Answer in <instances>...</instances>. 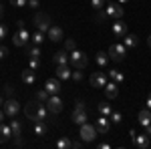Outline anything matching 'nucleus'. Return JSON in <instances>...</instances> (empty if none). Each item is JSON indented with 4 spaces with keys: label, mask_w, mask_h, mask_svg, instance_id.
Instances as JSON below:
<instances>
[{
    "label": "nucleus",
    "mask_w": 151,
    "mask_h": 149,
    "mask_svg": "<svg viewBox=\"0 0 151 149\" xmlns=\"http://www.w3.org/2000/svg\"><path fill=\"white\" fill-rule=\"evenodd\" d=\"M28 40H30V32L26 30L24 20H18V30H16L14 36H12V42H14L16 46H26V45H28Z\"/></svg>",
    "instance_id": "1"
},
{
    "label": "nucleus",
    "mask_w": 151,
    "mask_h": 149,
    "mask_svg": "<svg viewBox=\"0 0 151 149\" xmlns=\"http://www.w3.org/2000/svg\"><path fill=\"white\" fill-rule=\"evenodd\" d=\"M69 60H70V65H73V69H85L87 67V63H89V58H87V55L83 53V50H73L69 55Z\"/></svg>",
    "instance_id": "2"
},
{
    "label": "nucleus",
    "mask_w": 151,
    "mask_h": 149,
    "mask_svg": "<svg viewBox=\"0 0 151 149\" xmlns=\"http://www.w3.org/2000/svg\"><path fill=\"white\" fill-rule=\"evenodd\" d=\"M81 129H79V137H81L83 143H91V141H95V137H97V129H95V125H89V123H83V125H79Z\"/></svg>",
    "instance_id": "3"
},
{
    "label": "nucleus",
    "mask_w": 151,
    "mask_h": 149,
    "mask_svg": "<svg viewBox=\"0 0 151 149\" xmlns=\"http://www.w3.org/2000/svg\"><path fill=\"white\" fill-rule=\"evenodd\" d=\"M107 55H109V58H113L115 63H121V60L125 58V55H127V46H125V45H119V42H115V45L109 46Z\"/></svg>",
    "instance_id": "4"
},
{
    "label": "nucleus",
    "mask_w": 151,
    "mask_h": 149,
    "mask_svg": "<svg viewBox=\"0 0 151 149\" xmlns=\"http://www.w3.org/2000/svg\"><path fill=\"white\" fill-rule=\"evenodd\" d=\"M105 12H107V16L117 18V20L123 18V6H121L119 2H107V4H105Z\"/></svg>",
    "instance_id": "5"
},
{
    "label": "nucleus",
    "mask_w": 151,
    "mask_h": 149,
    "mask_svg": "<svg viewBox=\"0 0 151 149\" xmlns=\"http://www.w3.org/2000/svg\"><path fill=\"white\" fill-rule=\"evenodd\" d=\"M63 101H60V97L58 95H48V99H47V109H48V113H55L58 115L60 111H63Z\"/></svg>",
    "instance_id": "6"
},
{
    "label": "nucleus",
    "mask_w": 151,
    "mask_h": 149,
    "mask_svg": "<svg viewBox=\"0 0 151 149\" xmlns=\"http://www.w3.org/2000/svg\"><path fill=\"white\" fill-rule=\"evenodd\" d=\"M35 24H36V28H38L40 32H47L48 28H50V16L45 14V12H38L35 16Z\"/></svg>",
    "instance_id": "7"
},
{
    "label": "nucleus",
    "mask_w": 151,
    "mask_h": 149,
    "mask_svg": "<svg viewBox=\"0 0 151 149\" xmlns=\"http://www.w3.org/2000/svg\"><path fill=\"white\" fill-rule=\"evenodd\" d=\"M89 83H91V87H95V89H105V85H107V77H105V73L97 71V73L91 75Z\"/></svg>",
    "instance_id": "8"
},
{
    "label": "nucleus",
    "mask_w": 151,
    "mask_h": 149,
    "mask_svg": "<svg viewBox=\"0 0 151 149\" xmlns=\"http://www.w3.org/2000/svg\"><path fill=\"white\" fill-rule=\"evenodd\" d=\"M45 91L48 95H58V93L63 91V85H60V79H48L45 83Z\"/></svg>",
    "instance_id": "9"
},
{
    "label": "nucleus",
    "mask_w": 151,
    "mask_h": 149,
    "mask_svg": "<svg viewBox=\"0 0 151 149\" xmlns=\"http://www.w3.org/2000/svg\"><path fill=\"white\" fill-rule=\"evenodd\" d=\"M20 111V105L16 99H8V101H4V113L8 115V117H16Z\"/></svg>",
    "instance_id": "10"
},
{
    "label": "nucleus",
    "mask_w": 151,
    "mask_h": 149,
    "mask_svg": "<svg viewBox=\"0 0 151 149\" xmlns=\"http://www.w3.org/2000/svg\"><path fill=\"white\" fill-rule=\"evenodd\" d=\"M47 35H48V38L52 40V42H58V40H63L65 38V32H63V28L60 26H50L47 30Z\"/></svg>",
    "instance_id": "11"
},
{
    "label": "nucleus",
    "mask_w": 151,
    "mask_h": 149,
    "mask_svg": "<svg viewBox=\"0 0 151 149\" xmlns=\"http://www.w3.org/2000/svg\"><path fill=\"white\" fill-rule=\"evenodd\" d=\"M95 129H97V133H107L109 131V117L107 115H101L97 119V123H95Z\"/></svg>",
    "instance_id": "12"
},
{
    "label": "nucleus",
    "mask_w": 151,
    "mask_h": 149,
    "mask_svg": "<svg viewBox=\"0 0 151 149\" xmlns=\"http://www.w3.org/2000/svg\"><path fill=\"white\" fill-rule=\"evenodd\" d=\"M105 95H107V99H115L119 95V85L117 83H107L105 85Z\"/></svg>",
    "instance_id": "13"
},
{
    "label": "nucleus",
    "mask_w": 151,
    "mask_h": 149,
    "mask_svg": "<svg viewBox=\"0 0 151 149\" xmlns=\"http://www.w3.org/2000/svg\"><path fill=\"white\" fill-rule=\"evenodd\" d=\"M70 73H73V71H70L67 65H57V79L67 81V79H70Z\"/></svg>",
    "instance_id": "14"
},
{
    "label": "nucleus",
    "mask_w": 151,
    "mask_h": 149,
    "mask_svg": "<svg viewBox=\"0 0 151 149\" xmlns=\"http://www.w3.org/2000/svg\"><path fill=\"white\" fill-rule=\"evenodd\" d=\"M137 121H139V125H143V127L151 125V111H149V109H143V111H139V115H137Z\"/></svg>",
    "instance_id": "15"
},
{
    "label": "nucleus",
    "mask_w": 151,
    "mask_h": 149,
    "mask_svg": "<svg viewBox=\"0 0 151 149\" xmlns=\"http://www.w3.org/2000/svg\"><path fill=\"white\" fill-rule=\"evenodd\" d=\"M113 35H115L117 38H123V36L127 35V26H125V22H113Z\"/></svg>",
    "instance_id": "16"
},
{
    "label": "nucleus",
    "mask_w": 151,
    "mask_h": 149,
    "mask_svg": "<svg viewBox=\"0 0 151 149\" xmlns=\"http://www.w3.org/2000/svg\"><path fill=\"white\" fill-rule=\"evenodd\" d=\"M123 45L127 46V48H135V46L139 45V36L137 35H125L123 36Z\"/></svg>",
    "instance_id": "17"
},
{
    "label": "nucleus",
    "mask_w": 151,
    "mask_h": 149,
    "mask_svg": "<svg viewBox=\"0 0 151 149\" xmlns=\"http://www.w3.org/2000/svg\"><path fill=\"white\" fill-rule=\"evenodd\" d=\"M12 135V129L10 125H4V123H0V143H6Z\"/></svg>",
    "instance_id": "18"
},
{
    "label": "nucleus",
    "mask_w": 151,
    "mask_h": 149,
    "mask_svg": "<svg viewBox=\"0 0 151 149\" xmlns=\"http://www.w3.org/2000/svg\"><path fill=\"white\" fill-rule=\"evenodd\" d=\"M47 117H48V109L42 103H36V119H35V123L36 121H45Z\"/></svg>",
    "instance_id": "19"
},
{
    "label": "nucleus",
    "mask_w": 151,
    "mask_h": 149,
    "mask_svg": "<svg viewBox=\"0 0 151 149\" xmlns=\"http://www.w3.org/2000/svg\"><path fill=\"white\" fill-rule=\"evenodd\" d=\"M24 115H26V119H30V121H35L36 119V103H26V107H24Z\"/></svg>",
    "instance_id": "20"
},
{
    "label": "nucleus",
    "mask_w": 151,
    "mask_h": 149,
    "mask_svg": "<svg viewBox=\"0 0 151 149\" xmlns=\"http://www.w3.org/2000/svg\"><path fill=\"white\" fill-rule=\"evenodd\" d=\"M48 133V127L45 125V121H36L35 123V135L36 137H45Z\"/></svg>",
    "instance_id": "21"
},
{
    "label": "nucleus",
    "mask_w": 151,
    "mask_h": 149,
    "mask_svg": "<svg viewBox=\"0 0 151 149\" xmlns=\"http://www.w3.org/2000/svg\"><path fill=\"white\" fill-rule=\"evenodd\" d=\"M133 143H135L139 149L149 147V141H147V135H145V133H143V135H135V137H133Z\"/></svg>",
    "instance_id": "22"
},
{
    "label": "nucleus",
    "mask_w": 151,
    "mask_h": 149,
    "mask_svg": "<svg viewBox=\"0 0 151 149\" xmlns=\"http://www.w3.org/2000/svg\"><path fill=\"white\" fill-rule=\"evenodd\" d=\"M109 77H111V81H113V83H117V85H121V83L125 81V75H123L121 71H117V69H111V71H109Z\"/></svg>",
    "instance_id": "23"
},
{
    "label": "nucleus",
    "mask_w": 151,
    "mask_h": 149,
    "mask_svg": "<svg viewBox=\"0 0 151 149\" xmlns=\"http://www.w3.org/2000/svg\"><path fill=\"white\" fill-rule=\"evenodd\" d=\"M22 81L26 83V85H35V81H36L35 71H32V69H26V71H22Z\"/></svg>",
    "instance_id": "24"
},
{
    "label": "nucleus",
    "mask_w": 151,
    "mask_h": 149,
    "mask_svg": "<svg viewBox=\"0 0 151 149\" xmlns=\"http://www.w3.org/2000/svg\"><path fill=\"white\" fill-rule=\"evenodd\" d=\"M73 121H75L77 125L87 123V111H73Z\"/></svg>",
    "instance_id": "25"
},
{
    "label": "nucleus",
    "mask_w": 151,
    "mask_h": 149,
    "mask_svg": "<svg viewBox=\"0 0 151 149\" xmlns=\"http://www.w3.org/2000/svg\"><path fill=\"white\" fill-rule=\"evenodd\" d=\"M97 65H99L101 69H105V67L109 65V55H107L105 50H99V53H97Z\"/></svg>",
    "instance_id": "26"
},
{
    "label": "nucleus",
    "mask_w": 151,
    "mask_h": 149,
    "mask_svg": "<svg viewBox=\"0 0 151 149\" xmlns=\"http://www.w3.org/2000/svg\"><path fill=\"white\" fill-rule=\"evenodd\" d=\"M10 129H12V135H14V137H20V133H22V125H20V121H16L14 117H12V121H10Z\"/></svg>",
    "instance_id": "27"
},
{
    "label": "nucleus",
    "mask_w": 151,
    "mask_h": 149,
    "mask_svg": "<svg viewBox=\"0 0 151 149\" xmlns=\"http://www.w3.org/2000/svg\"><path fill=\"white\" fill-rule=\"evenodd\" d=\"M55 63H57V65H67V63H69V55H67L65 50H58L57 55H55Z\"/></svg>",
    "instance_id": "28"
},
{
    "label": "nucleus",
    "mask_w": 151,
    "mask_h": 149,
    "mask_svg": "<svg viewBox=\"0 0 151 149\" xmlns=\"http://www.w3.org/2000/svg\"><path fill=\"white\" fill-rule=\"evenodd\" d=\"M107 18H109V16H107V12H105L103 8H101V10H97V12H95V16H93V20H95V22H99V24L107 22Z\"/></svg>",
    "instance_id": "29"
},
{
    "label": "nucleus",
    "mask_w": 151,
    "mask_h": 149,
    "mask_svg": "<svg viewBox=\"0 0 151 149\" xmlns=\"http://www.w3.org/2000/svg\"><path fill=\"white\" fill-rule=\"evenodd\" d=\"M97 107H99V113H101V115H107V117H109V115H111V111H113V109H111V105L105 103V101H101Z\"/></svg>",
    "instance_id": "30"
},
{
    "label": "nucleus",
    "mask_w": 151,
    "mask_h": 149,
    "mask_svg": "<svg viewBox=\"0 0 151 149\" xmlns=\"http://www.w3.org/2000/svg\"><path fill=\"white\" fill-rule=\"evenodd\" d=\"M30 38H32V42H35V45L38 46V45H42V42H45V32L36 30L35 35H30Z\"/></svg>",
    "instance_id": "31"
},
{
    "label": "nucleus",
    "mask_w": 151,
    "mask_h": 149,
    "mask_svg": "<svg viewBox=\"0 0 151 149\" xmlns=\"http://www.w3.org/2000/svg\"><path fill=\"white\" fill-rule=\"evenodd\" d=\"M57 147H58V149H67V147H70L69 137H60V139L57 141Z\"/></svg>",
    "instance_id": "32"
},
{
    "label": "nucleus",
    "mask_w": 151,
    "mask_h": 149,
    "mask_svg": "<svg viewBox=\"0 0 151 149\" xmlns=\"http://www.w3.org/2000/svg\"><path fill=\"white\" fill-rule=\"evenodd\" d=\"M109 119H111L113 123H121V121H123V115L119 113V111H111V115H109Z\"/></svg>",
    "instance_id": "33"
},
{
    "label": "nucleus",
    "mask_w": 151,
    "mask_h": 149,
    "mask_svg": "<svg viewBox=\"0 0 151 149\" xmlns=\"http://www.w3.org/2000/svg\"><path fill=\"white\" fill-rule=\"evenodd\" d=\"M47 99H48V93L45 91V89L36 93V101H38V103H47Z\"/></svg>",
    "instance_id": "34"
},
{
    "label": "nucleus",
    "mask_w": 151,
    "mask_h": 149,
    "mask_svg": "<svg viewBox=\"0 0 151 149\" xmlns=\"http://www.w3.org/2000/svg\"><path fill=\"white\" fill-rule=\"evenodd\" d=\"M28 55H30V58H40V48L38 46H28Z\"/></svg>",
    "instance_id": "35"
},
{
    "label": "nucleus",
    "mask_w": 151,
    "mask_h": 149,
    "mask_svg": "<svg viewBox=\"0 0 151 149\" xmlns=\"http://www.w3.org/2000/svg\"><path fill=\"white\" fill-rule=\"evenodd\" d=\"M91 4H93V8H95V10H101V8H105L107 0H91Z\"/></svg>",
    "instance_id": "36"
},
{
    "label": "nucleus",
    "mask_w": 151,
    "mask_h": 149,
    "mask_svg": "<svg viewBox=\"0 0 151 149\" xmlns=\"http://www.w3.org/2000/svg\"><path fill=\"white\" fill-rule=\"evenodd\" d=\"M70 79H73V81H77V83H79V81L83 79V71H81V69H75L73 73H70Z\"/></svg>",
    "instance_id": "37"
},
{
    "label": "nucleus",
    "mask_w": 151,
    "mask_h": 149,
    "mask_svg": "<svg viewBox=\"0 0 151 149\" xmlns=\"http://www.w3.org/2000/svg\"><path fill=\"white\" fill-rule=\"evenodd\" d=\"M65 48H67L69 53H73V50L77 48V45H75V40H73V38H67V40H65Z\"/></svg>",
    "instance_id": "38"
},
{
    "label": "nucleus",
    "mask_w": 151,
    "mask_h": 149,
    "mask_svg": "<svg viewBox=\"0 0 151 149\" xmlns=\"http://www.w3.org/2000/svg\"><path fill=\"white\" fill-rule=\"evenodd\" d=\"M26 2H28V0H10V4H12V6H16V8L26 6Z\"/></svg>",
    "instance_id": "39"
},
{
    "label": "nucleus",
    "mask_w": 151,
    "mask_h": 149,
    "mask_svg": "<svg viewBox=\"0 0 151 149\" xmlns=\"http://www.w3.org/2000/svg\"><path fill=\"white\" fill-rule=\"evenodd\" d=\"M38 67H40V63H38V58H30V63H28V69L36 71Z\"/></svg>",
    "instance_id": "40"
},
{
    "label": "nucleus",
    "mask_w": 151,
    "mask_h": 149,
    "mask_svg": "<svg viewBox=\"0 0 151 149\" xmlns=\"http://www.w3.org/2000/svg\"><path fill=\"white\" fill-rule=\"evenodd\" d=\"M6 35H8V28H6L4 24H0V40H2V38H6Z\"/></svg>",
    "instance_id": "41"
},
{
    "label": "nucleus",
    "mask_w": 151,
    "mask_h": 149,
    "mask_svg": "<svg viewBox=\"0 0 151 149\" xmlns=\"http://www.w3.org/2000/svg\"><path fill=\"white\" fill-rule=\"evenodd\" d=\"M75 111H85V101H77V105H75Z\"/></svg>",
    "instance_id": "42"
},
{
    "label": "nucleus",
    "mask_w": 151,
    "mask_h": 149,
    "mask_svg": "<svg viewBox=\"0 0 151 149\" xmlns=\"http://www.w3.org/2000/svg\"><path fill=\"white\" fill-rule=\"evenodd\" d=\"M6 55H8V48L6 46H0V58H4Z\"/></svg>",
    "instance_id": "43"
},
{
    "label": "nucleus",
    "mask_w": 151,
    "mask_h": 149,
    "mask_svg": "<svg viewBox=\"0 0 151 149\" xmlns=\"http://www.w3.org/2000/svg\"><path fill=\"white\" fill-rule=\"evenodd\" d=\"M26 6H32V8H36V6H38V0H28V2H26Z\"/></svg>",
    "instance_id": "44"
},
{
    "label": "nucleus",
    "mask_w": 151,
    "mask_h": 149,
    "mask_svg": "<svg viewBox=\"0 0 151 149\" xmlns=\"http://www.w3.org/2000/svg\"><path fill=\"white\" fill-rule=\"evenodd\" d=\"M83 145V141H73V143H70V147H75V149H79Z\"/></svg>",
    "instance_id": "45"
},
{
    "label": "nucleus",
    "mask_w": 151,
    "mask_h": 149,
    "mask_svg": "<svg viewBox=\"0 0 151 149\" xmlns=\"http://www.w3.org/2000/svg\"><path fill=\"white\" fill-rule=\"evenodd\" d=\"M97 147H99V149H109V147H111V143H99Z\"/></svg>",
    "instance_id": "46"
},
{
    "label": "nucleus",
    "mask_w": 151,
    "mask_h": 149,
    "mask_svg": "<svg viewBox=\"0 0 151 149\" xmlns=\"http://www.w3.org/2000/svg\"><path fill=\"white\" fill-rule=\"evenodd\" d=\"M6 95H12V85H6V89H4Z\"/></svg>",
    "instance_id": "47"
},
{
    "label": "nucleus",
    "mask_w": 151,
    "mask_h": 149,
    "mask_svg": "<svg viewBox=\"0 0 151 149\" xmlns=\"http://www.w3.org/2000/svg\"><path fill=\"white\" fill-rule=\"evenodd\" d=\"M145 105H147V109L151 111V93H149V97H147V101H145Z\"/></svg>",
    "instance_id": "48"
},
{
    "label": "nucleus",
    "mask_w": 151,
    "mask_h": 149,
    "mask_svg": "<svg viewBox=\"0 0 151 149\" xmlns=\"http://www.w3.org/2000/svg\"><path fill=\"white\" fill-rule=\"evenodd\" d=\"M145 133H147V135H151V125H147V127H145Z\"/></svg>",
    "instance_id": "49"
},
{
    "label": "nucleus",
    "mask_w": 151,
    "mask_h": 149,
    "mask_svg": "<svg viewBox=\"0 0 151 149\" xmlns=\"http://www.w3.org/2000/svg\"><path fill=\"white\" fill-rule=\"evenodd\" d=\"M4 16V8H2V4H0V18Z\"/></svg>",
    "instance_id": "50"
},
{
    "label": "nucleus",
    "mask_w": 151,
    "mask_h": 149,
    "mask_svg": "<svg viewBox=\"0 0 151 149\" xmlns=\"http://www.w3.org/2000/svg\"><path fill=\"white\" fill-rule=\"evenodd\" d=\"M4 115H6L4 111H0V123H2V119H4Z\"/></svg>",
    "instance_id": "51"
},
{
    "label": "nucleus",
    "mask_w": 151,
    "mask_h": 149,
    "mask_svg": "<svg viewBox=\"0 0 151 149\" xmlns=\"http://www.w3.org/2000/svg\"><path fill=\"white\" fill-rule=\"evenodd\" d=\"M125 2H127V0H119V4H125Z\"/></svg>",
    "instance_id": "52"
},
{
    "label": "nucleus",
    "mask_w": 151,
    "mask_h": 149,
    "mask_svg": "<svg viewBox=\"0 0 151 149\" xmlns=\"http://www.w3.org/2000/svg\"><path fill=\"white\" fill-rule=\"evenodd\" d=\"M0 105H4V99H2V97H0Z\"/></svg>",
    "instance_id": "53"
},
{
    "label": "nucleus",
    "mask_w": 151,
    "mask_h": 149,
    "mask_svg": "<svg viewBox=\"0 0 151 149\" xmlns=\"http://www.w3.org/2000/svg\"><path fill=\"white\" fill-rule=\"evenodd\" d=\"M147 40H149V46H151V35H149V38H147Z\"/></svg>",
    "instance_id": "54"
}]
</instances>
